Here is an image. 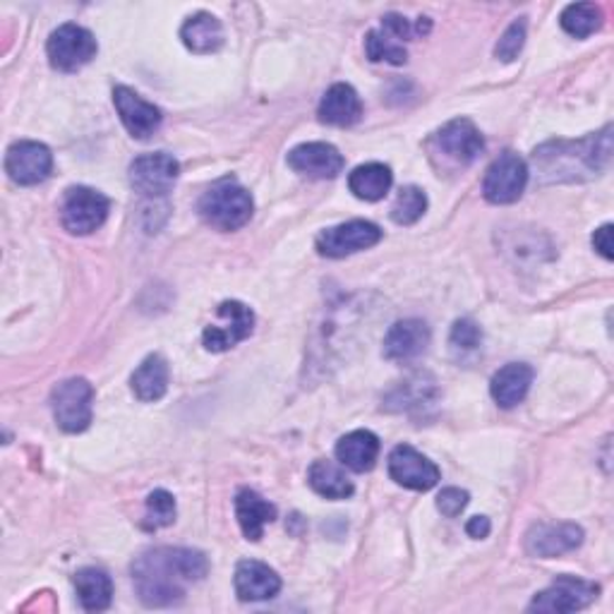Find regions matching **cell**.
Here are the masks:
<instances>
[{
	"label": "cell",
	"mask_w": 614,
	"mask_h": 614,
	"mask_svg": "<svg viewBox=\"0 0 614 614\" xmlns=\"http://www.w3.org/2000/svg\"><path fill=\"white\" fill-rule=\"evenodd\" d=\"M233 584H235V595H238L243 603L270 601V597H274L281 591L279 574L255 559H245L235 566Z\"/></svg>",
	"instance_id": "cell-18"
},
{
	"label": "cell",
	"mask_w": 614,
	"mask_h": 614,
	"mask_svg": "<svg viewBox=\"0 0 614 614\" xmlns=\"http://www.w3.org/2000/svg\"><path fill=\"white\" fill-rule=\"evenodd\" d=\"M601 595V586L576 576H559L553 586L533 597L530 612H578Z\"/></svg>",
	"instance_id": "cell-10"
},
{
	"label": "cell",
	"mask_w": 614,
	"mask_h": 614,
	"mask_svg": "<svg viewBox=\"0 0 614 614\" xmlns=\"http://www.w3.org/2000/svg\"><path fill=\"white\" fill-rule=\"evenodd\" d=\"M181 39L185 43V49H191L193 53H199V56H207L224 46V27L214 18V14L197 12L193 18H187V22L183 25Z\"/></svg>",
	"instance_id": "cell-24"
},
{
	"label": "cell",
	"mask_w": 614,
	"mask_h": 614,
	"mask_svg": "<svg viewBox=\"0 0 614 614\" xmlns=\"http://www.w3.org/2000/svg\"><path fill=\"white\" fill-rule=\"evenodd\" d=\"M318 116L327 125L349 128V125H355L360 120V116H363V104H360L358 91L351 85L339 82V85L327 89V94L320 101Z\"/></svg>",
	"instance_id": "cell-20"
},
{
	"label": "cell",
	"mask_w": 614,
	"mask_h": 614,
	"mask_svg": "<svg viewBox=\"0 0 614 614\" xmlns=\"http://www.w3.org/2000/svg\"><path fill=\"white\" fill-rule=\"evenodd\" d=\"M382 241V231L372 222H363V218H355L349 224H339L327 228L318 235V250L320 255L341 260L345 255H353V252L368 250Z\"/></svg>",
	"instance_id": "cell-11"
},
{
	"label": "cell",
	"mask_w": 614,
	"mask_h": 614,
	"mask_svg": "<svg viewBox=\"0 0 614 614\" xmlns=\"http://www.w3.org/2000/svg\"><path fill=\"white\" fill-rule=\"evenodd\" d=\"M75 588L87 612H101L114 601L111 576L101 569H91V566L75 574Z\"/></svg>",
	"instance_id": "cell-26"
},
{
	"label": "cell",
	"mask_w": 614,
	"mask_h": 614,
	"mask_svg": "<svg viewBox=\"0 0 614 614\" xmlns=\"http://www.w3.org/2000/svg\"><path fill=\"white\" fill-rule=\"evenodd\" d=\"M389 476L397 485L408 487V490L428 493L439 483V468L418 449L399 445L389 454Z\"/></svg>",
	"instance_id": "cell-13"
},
{
	"label": "cell",
	"mask_w": 614,
	"mask_h": 614,
	"mask_svg": "<svg viewBox=\"0 0 614 614\" xmlns=\"http://www.w3.org/2000/svg\"><path fill=\"white\" fill-rule=\"evenodd\" d=\"M449 343H451L454 351H461V353L478 351L480 343H483L480 327L474 320H459L451 327Z\"/></svg>",
	"instance_id": "cell-34"
},
{
	"label": "cell",
	"mask_w": 614,
	"mask_h": 614,
	"mask_svg": "<svg viewBox=\"0 0 614 614\" xmlns=\"http://www.w3.org/2000/svg\"><path fill=\"white\" fill-rule=\"evenodd\" d=\"M176 522V499L166 490H154L147 497V516H145V528L147 530H159Z\"/></svg>",
	"instance_id": "cell-32"
},
{
	"label": "cell",
	"mask_w": 614,
	"mask_h": 614,
	"mask_svg": "<svg viewBox=\"0 0 614 614\" xmlns=\"http://www.w3.org/2000/svg\"><path fill=\"white\" fill-rule=\"evenodd\" d=\"M181 164L166 152L142 154L130 164V183L139 195L164 197L178 181Z\"/></svg>",
	"instance_id": "cell-9"
},
{
	"label": "cell",
	"mask_w": 614,
	"mask_h": 614,
	"mask_svg": "<svg viewBox=\"0 0 614 614\" xmlns=\"http://www.w3.org/2000/svg\"><path fill=\"white\" fill-rule=\"evenodd\" d=\"M216 318L218 322L209 324L202 334L204 349L212 353H224L233 349V345L245 341L252 334V329H255V314L238 301H226L218 305Z\"/></svg>",
	"instance_id": "cell-7"
},
{
	"label": "cell",
	"mask_w": 614,
	"mask_h": 614,
	"mask_svg": "<svg viewBox=\"0 0 614 614\" xmlns=\"http://www.w3.org/2000/svg\"><path fill=\"white\" fill-rule=\"evenodd\" d=\"M430 345V327L420 320H401L384 337L387 360H413Z\"/></svg>",
	"instance_id": "cell-19"
},
{
	"label": "cell",
	"mask_w": 614,
	"mask_h": 614,
	"mask_svg": "<svg viewBox=\"0 0 614 614\" xmlns=\"http://www.w3.org/2000/svg\"><path fill=\"white\" fill-rule=\"evenodd\" d=\"M133 391L139 401L152 403L164 399L168 391V363L159 355H147L133 374Z\"/></svg>",
	"instance_id": "cell-25"
},
{
	"label": "cell",
	"mask_w": 614,
	"mask_h": 614,
	"mask_svg": "<svg viewBox=\"0 0 614 614\" xmlns=\"http://www.w3.org/2000/svg\"><path fill=\"white\" fill-rule=\"evenodd\" d=\"M252 209H255L252 195L235 178L218 181L199 199L202 218L218 231L243 228L250 222Z\"/></svg>",
	"instance_id": "cell-3"
},
{
	"label": "cell",
	"mask_w": 614,
	"mask_h": 614,
	"mask_svg": "<svg viewBox=\"0 0 614 614\" xmlns=\"http://www.w3.org/2000/svg\"><path fill=\"white\" fill-rule=\"evenodd\" d=\"M308 483L314 493L327 499H349L353 495V483L334 461L320 459L308 470Z\"/></svg>",
	"instance_id": "cell-27"
},
{
	"label": "cell",
	"mask_w": 614,
	"mask_h": 614,
	"mask_svg": "<svg viewBox=\"0 0 614 614\" xmlns=\"http://www.w3.org/2000/svg\"><path fill=\"white\" fill-rule=\"evenodd\" d=\"M533 384V370L526 363H509L495 372L490 393L499 408H514L526 399Z\"/></svg>",
	"instance_id": "cell-23"
},
{
	"label": "cell",
	"mask_w": 614,
	"mask_h": 614,
	"mask_svg": "<svg viewBox=\"0 0 614 614\" xmlns=\"http://www.w3.org/2000/svg\"><path fill=\"white\" fill-rule=\"evenodd\" d=\"M235 516H238L241 530L247 540L257 543L264 533V526L272 524L276 518V507L266 501L255 490H241L235 495Z\"/></svg>",
	"instance_id": "cell-21"
},
{
	"label": "cell",
	"mask_w": 614,
	"mask_h": 614,
	"mask_svg": "<svg viewBox=\"0 0 614 614\" xmlns=\"http://www.w3.org/2000/svg\"><path fill=\"white\" fill-rule=\"evenodd\" d=\"M108 209H111V202H108L106 195H101L99 191H91V187L77 185L70 187L66 197H62L60 218L62 226L70 233L87 235L106 222Z\"/></svg>",
	"instance_id": "cell-6"
},
{
	"label": "cell",
	"mask_w": 614,
	"mask_h": 614,
	"mask_svg": "<svg viewBox=\"0 0 614 614\" xmlns=\"http://www.w3.org/2000/svg\"><path fill=\"white\" fill-rule=\"evenodd\" d=\"M114 104L125 125V130H128L135 139H149L156 130L162 128L164 116L159 108L142 99L139 94L133 91L130 87L118 85L114 89Z\"/></svg>",
	"instance_id": "cell-15"
},
{
	"label": "cell",
	"mask_w": 614,
	"mask_h": 614,
	"mask_svg": "<svg viewBox=\"0 0 614 614\" xmlns=\"http://www.w3.org/2000/svg\"><path fill=\"white\" fill-rule=\"evenodd\" d=\"M468 504V493L459 490V487H445L442 493L437 497V509L442 511L447 518H456Z\"/></svg>",
	"instance_id": "cell-35"
},
{
	"label": "cell",
	"mask_w": 614,
	"mask_h": 614,
	"mask_svg": "<svg viewBox=\"0 0 614 614\" xmlns=\"http://www.w3.org/2000/svg\"><path fill=\"white\" fill-rule=\"evenodd\" d=\"M99 46L89 29L80 25H62L58 27L46 43V53H49L51 66L60 72H77L85 68L91 58L97 56Z\"/></svg>",
	"instance_id": "cell-5"
},
{
	"label": "cell",
	"mask_w": 614,
	"mask_h": 614,
	"mask_svg": "<svg viewBox=\"0 0 614 614\" xmlns=\"http://www.w3.org/2000/svg\"><path fill=\"white\" fill-rule=\"evenodd\" d=\"M612 159V128L591 135L578 142L555 139L535 149L533 164L538 168L543 183H572L586 181L610 166Z\"/></svg>",
	"instance_id": "cell-2"
},
{
	"label": "cell",
	"mask_w": 614,
	"mask_h": 614,
	"mask_svg": "<svg viewBox=\"0 0 614 614\" xmlns=\"http://www.w3.org/2000/svg\"><path fill=\"white\" fill-rule=\"evenodd\" d=\"M526 43V20H516L507 27V31H504L501 39L497 41L495 46V56L504 62H511L518 58V53H522Z\"/></svg>",
	"instance_id": "cell-33"
},
{
	"label": "cell",
	"mask_w": 614,
	"mask_h": 614,
	"mask_svg": "<svg viewBox=\"0 0 614 614\" xmlns=\"http://www.w3.org/2000/svg\"><path fill=\"white\" fill-rule=\"evenodd\" d=\"M435 145L439 154L454 166H468L474 164L485 149V139L468 118H456L449 120L445 128L435 135Z\"/></svg>",
	"instance_id": "cell-14"
},
{
	"label": "cell",
	"mask_w": 614,
	"mask_h": 614,
	"mask_svg": "<svg viewBox=\"0 0 614 614\" xmlns=\"http://www.w3.org/2000/svg\"><path fill=\"white\" fill-rule=\"evenodd\" d=\"M289 166L308 178L327 181L337 178L343 170V156L334 145H327V142H305V145L291 149Z\"/></svg>",
	"instance_id": "cell-17"
},
{
	"label": "cell",
	"mask_w": 614,
	"mask_h": 614,
	"mask_svg": "<svg viewBox=\"0 0 614 614\" xmlns=\"http://www.w3.org/2000/svg\"><path fill=\"white\" fill-rule=\"evenodd\" d=\"M493 526H490V518H485V516H474V518H468V524H466V533L470 535V538H476V540H483L487 538V535H490Z\"/></svg>",
	"instance_id": "cell-37"
},
{
	"label": "cell",
	"mask_w": 614,
	"mask_h": 614,
	"mask_svg": "<svg viewBox=\"0 0 614 614\" xmlns=\"http://www.w3.org/2000/svg\"><path fill=\"white\" fill-rule=\"evenodd\" d=\"M377 456H380V439L370 430L349 432L337 445V459L341 461V466L355 470V474L372 470Z\"/></svg>",
	"instance_id": "cell-22"
},
{
	"label": "cell",
	"mask_w": 614,
	"mask_h": 614,
	"mask_svg": "<svg viewBox=\"0 0 614 614\" xmlns=\"http://www.w3.org/2000/svg\"><path fill=\"white\" fill-rule=\"evenodd\" d=\"M6 170L18 185H39L51 176L53 154L41 142H14L6 154Z\"/></svg>",
	"instance_id": "cell-12"
},
{
	"label": "cell",
	"mask_w": 614,
	"mask_h": 614,
	"mask_svg": "<svg viewBox=\"0 0 614 614\" xmlns=\"http://www.w3.org/2000/svg\"><path fill=\"white\" fill-rule=\"evenodd\" d=\"M526 185H528L526 162L514 152H504L485 173L483 195L493 204H511L524 195Z\"/></svg>",
	"instance_id": "cell-8"
},
{
	"label": "cell",
	"mask_w": 614,
	"mask_h": 614,
	"mask_svg": "<svg viewBox=\"0 0 614 614\" xmlns=\"http://www.w3.org/2000/svg\"><path fill=\"white\" fill-rule=\"evenodd\" d=\"M366 53L372 62H391V66H403L408 60V53L403 46L387 35L384 29H372L366 39Z\"/></svg>",
	"instance_id": "cell-31"
},
{
	"label": "cell",
	"mask_w": 614,
	"mask_h": 614,
	"mask_svg": "<svg viewBox=\"0 0 614 614\" xmlns=\"http://www.w3.org/2000/svg\"><path fill=\"white\" fill-rule=\"evenodd\" d=\"M209 572V562L199 549L156 547L139 555L133 564V581L139 601L149 607L178 605L185 586L202 581Z\"/></svg>",
	"instance_id": "cell-1"
},
{
	"label": "cell",
	"mask_w": 614,
	"mask_h": 614,
	"mask_svg": "<svg viewBox=\"0 0 614 614\" xmlns=\"http://www.w3.org/2000/svg\"><path fill=\"white\" fill-rule=\"evenodd\" d=\"M391 170L384 164H363L349 176V187L358 199L380 202L391 191Z\"/></svg>",
	"instance_id": "cell-28"
},
{
	"label": "cell",
	"mask_w": 614,
	"mask_h": 614,
	"mask_svg": "<svg viewBox=\"0 0 614 614\" xmlns=\"http://www.w3.org/2000/svg\"><path fill=\"white\" fill-rule=\"evenodd\" d=\"M425 212H428V197H425V193L416 185L401 187V193L391 204V218L399 226L416 224Z\"/></svg>",
	"instance_id": "cell-30"
},
{
	"label": "cell",
	"mask_w": 614,
	"mask_h": 614,
	"mask_svg": "<svg viewBox=\"0 0 614 614\" xmlns=\"http://www.w3.org/2000/svg\"><path fill=\"white\" fill-rule=\"evenodd\" d=\"M91 401L94 389L85 377H70L60 382L51 393V408L58 428L62 432H85L91 422Z\"/></svg>",
	"instance_id": "cell-4"
},
{
	"label": "cell",
	"mask_w": 614,
	"mask_h": 614,
	"mask_svg": "<svg viewBox=\"0 0 614 614\" xmlns=\"http://www.w3.org/2000/svg\"><path fill=\"white\" fill-rule=\"evenodd\" d=\"M584 543V528L576 524H538L526 535V553L533 557L553 559L574 553Z\"/></svg>",
	"instance_id": "cell-16"
},
{
	"label": "cell",
	"mask_w": 614,
	"mask_h": 614,
	"mask_svg": "<svg viewBox=\"0 0 614 614\" xmlns=\"http://www.w3.org/2000/svg\"><path fill=\"white\" fill-rule=\"evenodd\" d=\"M562 29L576 39H586L603 27V10L593 3H572L562 12Z\"/></svg>",
	"instance_id": "cell-29"
},
{
	"label": "cell",
	"mask_w": 614,
	"mask_h": 614,
	"mask_svg": "<svg viewBox=\"0 0 614 614\" xmlns=\"http://www.w3.org/2000/svg\"><path fill=\"white\" fill-rule=\"evenodd\" d=\"M593 247L610 262L614 257V243H612V224H605L593 233Z\"/></svg>",
	"instance_id": "cell-36"
}]
</instances>
